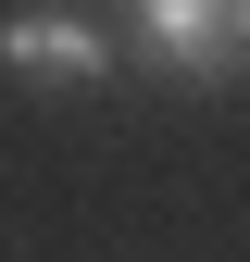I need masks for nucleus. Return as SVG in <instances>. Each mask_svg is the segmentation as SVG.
<instances>
[{
  "instance_id": "f257e3e1",
  "label": "nucleus",
  "mask_w": 250,
  "mask_h": 262,
  "mask_svg": "<svg viewBox=\"0 0 250 262\" xmlns=\"http://www.w3.org/2000/svg\"><path fill=\"white\" fill-rule=\"evenodd\" d=\"M125 50L150 62V75H175V88H225L250 75V0H125Z\"/></svg>"
},
{
  "instance_id": "f03ea898",
  "label": "nucleus",
  "mask_w": 250,
  "mask_h": 262,
  "mask_svg": "<svg viewBox=\"0 0 250 262\" xmlns=\"http://www.w3.org/2000/svg\"><path fill=\"white\" fill-rule=\"evenodd\" d=\"M125 62V38L100 13H75V0H25V13H0V75L13 88H100Z\"/></svg>"
}]
</instances>
